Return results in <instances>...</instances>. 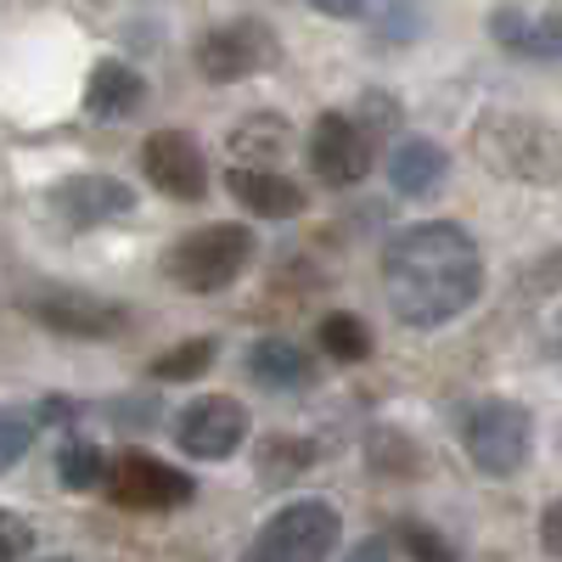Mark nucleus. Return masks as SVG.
<instances>
[{"label": "nucleus", "instance_id": "obj_1", "mask_svg": "<svg viewBox=\"0 0 562 562\" xmlns=\"http://www.w3.org/2000/svg\"><path fill=\"white\" fill-rule=\"evenodd\" d=\"M383 293H389L394 321L416 326V333H434V326H450L456 315L479 304L484 254L450 220L411 225L383 248Z\"/></svg>", "mask_w": 562, "mask_h": 562}, {"label": "nucleus", "instance_id": "obj_2", "mask_svg": "<svg viewBox=\"0 0 562 562\" xmlns=\"http://www.w3.org/2000/svg\"><path fill=\"white\" fill-rule=\"evenodd\" d=\"M259 243L254 231L237 220H220V225H198L164 254V276L186 293H225L248 265H254Z\"/></svg>", "mask_w": 562, "mask_h": 562}, {"label": "nucleus", "instance_id": "obj_3", "mask_svg": "<svg viewBox=\"0 0 562 562\" xmlns=\"http://www.w3.org/2000/svg\"><path fill=\"white\" fill-rule=\"evenodd\" d=\"M473 147L479 158L506 175V180H557L562 175V140L540 124V119H524V113H484L473 124Z\"/></svg>", "mask_w": 562, "mask_h": 562}, {"label": "nucleus", "instance_id": "obj_4", "mask_svg": "<svg viewBox=\"0 0 562 562\" xmlns=\"http://www.w3.org/2000/svg\"><path fill=\"white\" fill-rule=\"evenodd\" d=\"M461 450H467V461H473L479 473L512 479L529 461V450H535V416L524 405H512V400H484L461 422Z\"/></svg>", "mask_w": 562, "mask_h": 562}, {"label": "nucleus", "instance_id": "obj_5", "mask_svg": "<svg viewBox=\"0 0 562 562\" xmlns=\"http://www.w3.org/2000/svg\"><path fill=\"white\" fill-rule=\"evenodd\" d=\"M192 63L209 85H237V79H254V74L281 63V40L259 18H225V23L198 34Z\"/></svg>", "mask_w": 562, "mask_h": 562}, {"label": "nucleus", "instance_id": "obj_6", "mask_svg": "<svg viewBox=\"0 0 562 562\" xmlns=\"http://www.w3.org/2000/svg\"><path fill=\"white\" fill-rule=\"evenodd\" d=\"M338 546V512L326 501H293L248 540L243 562H326Z\"/></svg>", "mask_w": 562, "mask_h": 562}, {"label": "nucleus", "instance_id": "obj_7", "mask_svg": "<svg viewBox=\"0 0 562 562\" xmlns=\"http://www.w3.org/2000/svg\"><path fill=\"white\" fill-rule=\"evenodd\" d=\"M102 484H108V501L124 512H175L198 495V484L180 467H169L158 456H140V450H124L119 461H108Z\"/></svg>", "mask_w": 562, "mask_h": 562}, {"label": "nucleus", "instance_id": "obj_8", "mask_svg": "<svg viewBox=\"0 0 562 562\" xmlns=\"http://www.w3.org/2000/svg\"><path fill=\"white\" fill-rule=\"evenodd\" d=\"M23 310L40 326L63 333V338H113V333H124V321H130L124 304L97 299V293H85V288H29L23 293Z\"/></svg>", "mask_w": 562, "mask_h": 562}, {"label": "nucleus", "instance_id": "obj_9", "mask_svg": "<svg viewBox=\"0 0 562 562\" xmlns=\"http://www.w3.org/2000/svg\"><path fill=\"white\" fill-rule=\"evenodd\" d=\"M140 169L175 203H203L209 198V158L192 130H153L140 140Z\"/></svg>", "mask_w": 562, "mask_h": 562}, {"label": "nucleus", "instance_id": "obj_10", "mask_svg": "<svg viewBox=\"0 0 562 562\" xmlns=\"http://www.w3.org/2000/svg\"><path fill=\"white\" fill-rule=\"evenodd\" d=\"M45 203L68 231H97L135 214V186H124L119 175H68L45 192Z\"/></svg>", "mask_w": 562, "mask_h": 562}, {"label": "nucleus", "instance_id": "obj_11", "mask_svg": "<svg viewBox=\"0 0 562 562\" xmlns=\"http://www.w3.org/2000/svg\"><path fill=\"white\" fill-rule=\"evenodd\" d=\"M248 439V411L225 394H209V400H192L175 422V445L192 456V461H231Z\"/></svg>", "mask_w": 562, "mask_h": 562}, {"label": "nucleus", "instance_id": "obj_12", "mask_svg": "<svg viewBox=\"0 0 562 562\" xmlns=\"http://www.w3.org/2000/svg\"><path fill=\"white\" fill-rule=\"evenodd\" d=\"M310 169L326 186H355L371 169V135L349 113H321L310 130Z\"/></svg>", "mask_w": 562, "mask_h": 562}, {"label": "nucleus", "instance_id": "obj_13", "mask_svg": "<svg viewBox=\"0 0 562 562\" xmlns=\"http://www.w3.org/2000/svg\"><path fill=\"white\" fill-rule=\"evenodd\" d=\"M243 371L265 394H310L321 383V360L299 349L293 338H254L243 355Z\"/></svg>", "mask_w": 562, "mask_h": 562}, {"label": "nucleus", "instance_id": "obj_14", "mask_svg": "<svg viewBox=\"0 0 562 562\" xmlns=\"http://www.w3.org/2000/svg\"><path fill=\"white\" fill-rule=\"evenodd\" d=\"M225 186H231V198H237L248 214H259V220H293L310 203L304 186L288 180L281 169H270V164H237L225 175Z\"/></svg>", "mask_w": 562, "mask_h": 562}, {"label": "nucleus", "instance_id": "obj_15", "mask_svg": "<svg viewBox=\"0 0 562 562\" xmlns=\"http://www.w3.org/2000/svg\"><path fill=\"white\" fill-rule=\"evenodd\" d=\"M490 34L501 52L529 57V63H562V12H524V7H495Z\"/></svg>", "mask_w": 562, "mask_h": 562}, {"label": "nucleus", "instance_id": "obj_16", "mask_svg": "<svg viewBox=\"0 0 562 562\" xmlns=\"http://www.w3.org/2000/svg\"><path fill=\"white\" fill-rule=\"evenodd\" d=\"M140 102H147V79H140L130 63L108 57V63L90 68V79H85V113H90V119L119 124V119L140 113Z\"/></svg>", "mask_w": 562, "mask_h": 562}, {"label": "nucleus", "instance_id": "obj_17", "mask_svg": "<svg viewBox=\"0 0 562 562\" xmlns=\"http://www.w3.org/2000/svg\"><path fill=\"white\" fill-rule=\"evenodd\" d=\"M445 175H450V153L439 140H405L389 158V186L400 198H434L445 186Z\"/></svg>", "mask_w": 562, "mask_h": 562}, {"label": "nucleus", "instance_id": "obj_18", "mask_svg": "<svg viewBox=\"0 0 562 562\" xmlns=\"http://www.w3.org/2000/svg\"><path fill=\"white\" fill-rule=\"evenodd\" d=\"M57 479H63V490H74V495L102 490V479H108V456H102V445L68 434L63 450H57Z\"/></svg>", "mask_w": 562, "mask_h": 562}, {"label": "nucleus", "instance_id": "obj_19", "mask_svg": "<svg viewBox=\"0 0 562 562\" xmlns=\"http://www.w3.org/2000/svg\"><path fill=\"white\" fill-rule=\"evenodd\" d=\"M214 360H220V344H214V338H186V344L164 349V355L147 366V378H158V383H192V378H203Z\"/></svg>", "mask_w": 562, "mask_h": 562}, {"label": "nucleus", "instance_id": "obj_20", "mask_svg": "<svg viewBox=\"0 0 562 562\" xmlns=\"http://www.w3.org/2000/svg\"><path fill=\"white\" fill-rule=\"evenodd\" d=\"M321 349L333 355V360H344V366H360L366 355H371V333H366V321L360 315H326L321 321Z\"/></svg>", "mask_w": 562, "mask_h": 562}, {"label": "nucleus", "instance_id": "obj_21", "mask_svg": "<svg viewBox=\"0 0 562 562\" xmlns=\"http://www.w3.org/2000/svg\"><path fill=\"white\" fill-rule=\"evenodd\" d=\"M281 147H288V124H281L276 113H254V119H243L237 130H231V153H237V158L254 153V164H265Z\"/></svg>", "mask_w": 562, "mask_h": 562}, {"label": "nucleus", "instance_id": "obj_22", "mask_svg": "<svg viewBox=\"0 0 562 562\" xmlns=\"http://www.w3.org/2000/svg\"><path fill=\"white\" fill-rule=\"evenodd\" d=\"M34 439H40V416L0 405V473H12V467L34 450Z\"/></svg>", "mask_w": 562, "mask_h": 562}, {"label": "nucleus", "instance_id": "obj_23", "mask_svg": "<svg viewBox=\"0 0 562 562\" xmlns=\"http://www.w3.org/2000/svg\"><path fill=\"white\" fill-rule=\"evenodd\" d=\"M299 467H310V445H299V439H288V434H270V439H265V450H259V473H265L270 484L293 479Z\"/></svg>", "mask_w": 562, "mask_h": 562}, {"label": "nucleus", "instance_id": "obj_24", "mask_svg": "<svg viewBox=\"0 0 562 562\" xmlns=\"http://www.w3.org/2000/svg\"><path fill=\"white\" fill-rule=\"evenodd\" d=\"M400 546H405L416 562H456V546H450L439 529L416 524V518H405V524H400Z\"/></svg>", "mask_w": 562, "mask_h": 562}, {"label": "nucleus", "instance_id": "obj_25", "mask_svg": "<svg viewBox=\"0 0 562 562\" xmlns=\"http://www.w3.org/2000/svg\"><path fill=\"white\" fill-rule=\"evenodd\" d=\"M366 456H371V467L378 473H394V467H416V450H411V439L405 434H389V428H371V439H366Z\"/></svg>", "mask_w": 562, "mask_h": 562}, {"label": "nucleus", "instance_id": "obj_26", "mask_svg": "<svg viewBox=\"0 0 562 562\" xmlns=\"http://www.w3.org/2000/svg\"><path fill=\"white\" fill-rule=\"evenodd\" d=\"M29 551H34V524L23 512L0 506V562H29Z\"/></svg>", "mask_w": 562, "mask_h": 562}, {"label": "nucleus", "instance_id": "obj_27", "mask_svg": "<svg viewBox=\"0 0 562 562\" xmlns=\"http://www.w3.org/2000/svg\"><path fill=\"white\" fill-rule=\"evenodd\" d=\"M540 546H546V551L562 562V495H557V501L540 512Z\"/></svg>", "mask_w": 562, "mask_h": 562}, {"label": "nucleus", "instance_id": "obj_28", "mask_svg": "<svg viewBox=\"0 0 562 562\" xmlns=\"http://www.w3.org/2000/svg\"><path fill=\"white\" fill-rule=\"evenodd\" d=\"M344 562H394V551H389V540H383V535H371V540H360Z\"/></svg>", "mask_w": 562, "mask_h": 562}, {"label": "nucleus", "instance_id": "obj_29", "mask_svg": "<svg viewBox=\"0 0 562 562\" xmlns=\"http://www.w3.org/2000/svg\"><path fill=\"white\" fill-rule=\"evenodd\" d=\"M315 12H326V18H360L366 12V0H310Z\"/></svg>", "mask_w": 562, "mask_h": 562}, {"label": "nucleus", "instance_id": "obj_30", "mask_svg": "<svg viewBox=\"0 0 562 562\" xmlns=\"http://www.w3.org/2000/svg\"><path fill=\"white\" fill-rule=\"evenodd\" d=\"M45 562H74V557H45Z\"/></svg>", "mask_w": 562, "mask_h": 562}]
</instances>
